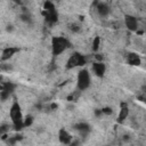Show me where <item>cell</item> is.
I'll return each instance as SVG.
<instances>
[{
	"label": "cell",
	"instance_id": "cell-13",
	"mask_svg": "<svg viewBox=\"0 0 146 146\" xmlns=\"http://www.w3.org/2000/svg\"><path fill=\"white\" fill-rule=\"evenodd\" d=\"M127 60H128V63H129L130 65H133V66L140 65V58H139V56H138L137 54H135V52H130V54L128 55V57H127Z\"/></svg>",
	"mask_w": 146,
	"mask_h": 146
},
{
	"label": "cell",
	"instance_id": "cell-15",
	"mask_svg": "<svg viewBox=\"0 0 146 146\" xmlns=\"http://www.w3.org/2000/svg\"><path fill=\"white\" fill-rule=\"evenodd\" d=\"M99 46H100V38H99V36H96V38L94 39V41H92V49H94L95 51H97L98 48H99Z\"/></svg>",
	"mask_w": 146,
	"mask_h": 146
},
{
	"label": "cell",
	"instance_id": "cell-16",
	"mask_svg": "<svg viewBox=\"0 0 146 146\" xmlns=\"http://www.w3.org/2000/svg\"><path fill=\"white\" fill-rule=\"evenodd\" d=\"M32 123H33V117L31 115H29L24 119V127H30Z\"/></svg>",
	"mask_w": 146,
	"mask_h": 146
},
{
	"label": "cell",
	"instance_id": "cell-4",
	"mask_svg": "<svg viewBox=\"0 0 146 146\" xmlns=\"http://www.w3.org/2000/svg\"><path fill=\"white\" fill-rule=\"evenodd\" d=\"M90 86V75L87 70H81L78 74V89L86 90Z\"/></svg>",
	"mask_w": 146,
	"mask_h": 146
},
{
	"label": "cell",
	"instance_id": "cell-3",
	"mask_svg": "<svg viewBox=\"0 0 146 146\" xmlns=\"http://www.w3.org/2000/svg\"><path fill=\"white\" fill-rule=\"evenodd\" d=\"M43 15L46 17V21L49 23V24H54L57 22V11L55 9V6L50 2V1H47L44 2V6H43Z\"/></svg>",
	"mask_w": 146,
	"mask_h": 146
},
{
	"label": "cell",
	"instance_id": "cell-2",
	"mask_svg": "<svg viewBox=\"0 0 146 146\" xmlns=\"http://www.w3.org/2000/svg\"><path fill=\"white\" fill-rule=\"evenodd\" d=\"M70 46L71 44H70L68 40L65 38H62V36H55L51 40V49H52V54L55 56H58L59 54H62Z\"/></svg>",
	"mask_w": 146,
	"mask_h": 146
},
{
	"label": "cell",
	"instance_id": "cell-7",
	"mask_svg": "<svg viewBox=\"0 0 146 146\" xmlns=\"http://www.w3.org/2000/svg\"><path fill=\"white\" fill-rule=\"evenodd\" d=\"M124 23H125V26L130 31H137L138 30V22H137L136 17H133L131 15H125L124 16Z\"/></svg>",
	"mask_w": 146,
	"mask_h": 146
},
{
	"label": "cell",
	"instance_id": "cell-9",
	"mask_svg": "<svg viewBox=\"0 0 146 146\" xmlns=\"http://www.w3.org/2000/svg\"><path fill=\"white\" fill-rule=\"evenodd\" d=\"M58 138H59V141L62 144H71L72 143V136L65 130V129H60L59 132H58Z\"/></svg>",
	"mask_w": 146,
	"mask_h": 146
},
{
	"label": "cell",
	"instance_id": "cell-6",
	"mask_svg": "<svg viewBox=\"0 0 146 146\" xmlns=\"http://www.w3.org/2000/svg\"><path fill=\"white\" fill-rule=\"evenodd\" d=\"M16 88V86L11 82H7V83H3L2 84V90H1V99L2 100H6L10 94L14 91V89Z\"/></svg>",
	"mask_w": 146,
	"mask_h": 146
},
{
	"label": "cell",
	"instance_id": "cell-12",
	"mask_svg": "<svg viewBox=\"0 0 146 146\" xmlns=\"http://www.w3.org/2000/svg\"><path fill=\"white\" fill-rule=\"evenodd\" d=\"M128 114H129V108H128V106H127L125 104H122V105H121V110H120V112H119L117 122H119V123L123 122V121L127 119Z\"/></svg>",
	"mask_w": 146,
	"mask_h": 146
},
{
	"label": "cell",
	"instance_id": "cell-11",
	"mask_svg": "<svg viewBox=\"0 0 146 146\" xmlns=\"http://www.w3.org/2000/svg\"><path fill=\"white\" fill-rule=\"evenodd\" d=\"M97 13L99 16H103V17H106L108 14H110V7L107 3L105 2H98L97 3Z\"/></svg>",
	"mask_w": 146,
	"mask_h": 146
},
{
	"label": "cell",
	"instance_id": "cell-17",
	"mask_svg": "<svg viewBox=\"0 0 146 146\" xmlns=\"http://www.w3.org/2000/svg\"><path fill=\"white\" fill-rule=\"evenodd\" d=\"M21 17H22V19H23L24 22H27V23L31 22V16H30L29 14H23Z\"/></svg>",
	"mask_w": 146,
	"mask_h": 146
},
{
	"label": "cell",
	"instance_id": "cell-1",
	"mask_svg": "<svg viewBox=\"0 0 146 146\" xmlns=\"http://www.w3.org/2000/svg\"><path fill=\"white\" fill-rule=\"evenodd\" d=\"M10 119L13 121L14 128L17 131L23 129L24 119H23V115H22V112H21V106H19V104L17 102H15L10 107Z\"/></svg>",
	"mask_w": 146,
	"mask_h": 146
},
{
	"label": "cell",
	"instance_id": "cell-5",
	"mask_svg": "<svg viewBox=\"0 0 146 146\" xmlns=\"http://www.w3.org/2000/svg\"><path fill=\"white\" fill-rule=\"evenodd\" d=\"M86 64V58L83 55L79 54V52H74L67 60L66 67L67 68H73L76 66H83Z\"/></svg>",
	"mask_w": 146,
	"mask_h": 146
},
{
	"label": "cell",
	"instance_id": "cell-10",
	"mask_svg": "<svg viewBox=\"0 0 146 146\" xmlns=\"http://www.w3.org/2000/svg\"><path fill=\"white\" fill-rule=\"evenodd\" d=\"M18 48H14V47H8V48H5L2 50V55H1V60H7L9 59L10 57H13L16 52H18Z\"/></svg>",
	"mask_w": 146,
	"mask_h": 146
},
{
	"label": "cell",
	"instance_id": "cell-19",
	"mask_svg": "<svg viewBox=\"0 0 146 146\" xmlns=\"http://www.w3.org/2000/svg\"><path fill=\"white\" fill-rule=\"evenodd\" d=\"M71 29H72V31H79V27H78L76 25H72Z\"/></svg>",
	"mask_w": 146,
	"mask_h": 146
},
{
	"label": "cell",
	"instance_id": "cell-18",
	"mask_svg": "<svg viewBox=\"0 0 146 146\" xmlns=\"http://www.w3.org/2000/svg\"><path fill=\"white\" fill-rule=\"evenodd\" d=\"M102 112H103V113H105V114H111V113H112V110H111V108H108V107H105V108H103V110H102Z\"/></svg>",
	"mask_w": 146,
	"mask_h": 146
},
{
	"label": "cell",
	"instance_id": "cell-8",
	"mask_svg": "<svg viewBox=\"0 0 146 146\" xmlns=\"http://www.w3.org/2000/svg\"><path fill=\"white\" fill-rule=\"evenodd\" d=\"M92 70H94L95 74H96L97 76L103 78L104 74H105L106 67H105V64H103L102 62H95V63L92 64Z\"/></svg>",
	"mask_w": 146,
	"mask_h": 146
},
{
	"label": "cell",
	"instance_id": "cell-14",
	"mask_svg": "<svg viewBox=\"0 0 146 146\" xmlns=\"http://www.w3.org/2000/svg\"><path fill=\"white\" fill-rule=\"evenodd\" d=\"M74 128H75L78 131H80L82 135L88 133V132L90 131V127H89V124H88V123H86V122H80V123H76V124L74 125Z\"/></svg>",
	"mask_w": 146,
	"mask_h": 146
},
{
	"label": "cell",
	"instance_id": "cell-20",
	"mask_svg": "<svg viewBox=\"0 0 146 146\" xmlns=\"http://www.w3.org/2000/svg\"><path fill=\"white\" fill-rule=\"evenodd\" d=\"M96 58H97L98 60H102V56H99V55H96Z\"/></svg>",
	"mask_w": 146,
	"mask_h": 146
}]
</instances>
